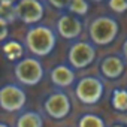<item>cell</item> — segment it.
<instances>
[{
	"instance_id": "6da1fadb",
	"label": "cell",
	"mask_w": 127,
	"mask_h": 127,
	"mask_svg": "<svg viewBox=\"0 0 127 127\" xmlns=\"http://www.w3.org/2000/svg\"><path fill=\"white\" fill-rule=\"evenodd\" d=\"M57 32L45 24H37L29 27L24 37L26 49L32 54V57L42 58L49 55L57 45Z\"/></svg>"
},
{
	"instance_id": "7a4b0ae2",
	"label": "cell",
	"mask_w": 127,
	"mask_h": 127,
	"mask_svg": "<svg viewBox=\"0 0 127 127\" xmlns=\"http://www.w3.org/2000/svg\"><path fill=\"white\" fill-rule=\"evenodd\" d=\"M120 34V23L115 17L100 15L90 21L88 24V36L90 42L96 46L111 45Z\"/></svg>"
},
{
	"instance_id": "3957f363",
	"label": "cell",
	"mask_w": 127,
	"mask_h": 127,
	"mask_svg": "<svg viewBox=\"0 0 127 127\" xmlns=\"http://www.w3.org/2000/svg\"><path fill=\"white\" fill-rule=\"evenodd\" d=\"M75 97L79 103L85 106L97 105L105 96V82L100 76L96 75H85L79 78L73 87Z\"/></svg>"
},
{
	"instance_id": "277c9868",
	"label": "cell",
	"mask_w": 127,
	"mask_h": 127,
	"mask_svg": "<svg viewBox=\"0 0 127 127\" xmlns=\"http://www.w3.org/2000/svg\"><path fill=\"white\" fill-rule=\"evenodd\" d=\"M14 75L20 85L24 87H34L37 85L43 76L45 69L42 63L36 57H24L23 60L17 61L14 64Z\"/></svg>"
},
{
	"instance_id": "5b68a950",
	"label": "cell",
	"mask_w": 127,
	"mask_h": 127,
	"mask_svg": "<svg viewBox=\"0 0 127 127\" xmlns=\"http://www.w3.org/2000/svg\"><path fill=\"white\" fill-rule=\"evenodd\" d=\"M97 57V46L90 40H75L67 49V63L75 70L91 66Z\"/></svg>"
},
{
	"instance_id": "8992f818",
	"label": "cell",
	"mask_w": 127,
	"mask_h": 127,
	"mask_svg": "<svg viewBox=\"0 0 127 127\" xmlns=\"http://www.w3.org/2000/svg\"><path fill=\"white\" fill-rule=\"evenodd\" d=\"M42 108L49 118L60 121L69 117V114L72 112V100L66 91L57 88L43 99Z\"/></svg>"
},
{
	"instance_id": "52a82bcc",
	"label": "cell",
	"mask_w": 127,
	"mask_h": 127,
	"mask_svg": "<svg viewBox=\"0 0 127 127\" xmlns=\"http://www.w3.org/2000/svg\"><path fill=\"white\" fill-rule=\"evenodd\" d=\"M27 103L26 90L15 82H8L0 88V108L3 112L14 114L24 109Z\"/></svg>"
},
{
	"instance_id": "ba28073f",
	"label": "cell",
	"mask_w": 127,
	"mask_h": 127,
	"mask_svg": "<svg viewBox=\"0 0 127 127\" xmlns=\"http://www.w3.org/2000/svg\"><path fill=\"white\" fill-rule=\"evenodd\" d=\"M45 3L40 0H18L15 3L17 20L26 26H37L45 17Z\"/></svg>"
},
{
	"instance_id": "9c48e42d",
	"label": "cell",
	"mask_w": 127,
	"mask_h": 127,
	"mask_svg": "<svg viewBox=\"0 0 127 127\" xmlns=\"http://www.w3.org/2000/svg\"><path fill=\"white\" fill-rule=\"evenodd\" d=\"M55 32L61 39L75 42L81 37L84 32V23L79 17L70 12H63L55 21Z\"/></svg>"
},
{
	"instance_id": "30bf717a",
	"label": "cell",
	"mask_w": 127,
	"mask_h": 127,
	"mask_svg": "<svg viewBox=\"0 0 127 127\" xmlns=\"http://www.w3.org/2000/svg\"><path fill=\"white\" fill-rule=\"evenodd\" d=\"M126 63L127 61L123 55H118V54L105 55L99 63V72L105 79L115 81L123 76L126 70Z\"/></svg>"
},
{
	"instance_id": "8fae6325",
	"label": "cell",
	"mask_w": 127,
	"mask_h": 127,
	"mask_svg": "<svg viewBox=\"0 0 127 127\" xmlns=\"http://www.w3.org/2000/svg\"><path fill=\"white\" fill-rule=\"evenodd\" d=\"M49 81L58 90H64L67 87H75L76 84V73L75 69L69 64H57L49 70Z\"/></svg>"
},
{
	"instance_id": "7c38bea8",
	"label": "cell",
	"mask_w": 127,
	"mask_h": 127,
	"mask_svg": "<svg viewBox=\"0 0 127 127\" xmlns=\"http://www.w3.org/2000/svg\"><path fill=\"white\" fill-rule=\"evenodd\" d=\"M15 127H43V118L37 111H23L15 121Z\"/></svg>"
},
{
	"instance_id": "4fadbf2b",
	"label": "cell",
	"mask_w": 127,
	"mask_h": 127,
	"mask_svg": "<svg viewBox=\"0 0 127 127\" xmlns=\"http://www.w3.org/2000/svg\"><path fill=\"white\" fill-rule=\"evenodd\" d=\"M24 48H26L24 43H21L18 40H14V39L3 42V52H5L6 58L9 61H14V63L24 58L23 57L24 55Z\"/></svg>"
},
{
	"instance_id": "5bb4252c",
	"label": "cell",
	"mask_w": 127,
	"mask_h": 127,
	"mask_svg": "<svg viewBox=\"0 0 127 127\" xmlns=\"http://www.w3.org/2000/svg\"><path fill=\"white\" fill-rule=\"evenodd\" d=\"M111 105L117 112H127V90L114 88L111 93Z\"/></svg>"
},
{
	"instance_id": "9a60e30c",
	"label": "cell",
	"mask_w": 127,
	"mask_h": 127,
	"mask_svg": "<svg viewBox=\"0 0 127 127\" xmlns=\"http://www.w3.org/2000/svg\"><path fill=\"white\" fill-rule=\"evenodd\" d=\"M78 127H106V121L99 114L85 112L78 118Z\"/></svg>"
},
{
	"instance_id": "2e32d148",
	"label": "cell",
	"mask_w": 127,
	"mask_h": 127,
	"mask_svg": "<svg viewBox=\"0 0 127 127\" xmlns=\"http://www.w3.org/2000/svg\"><path fill=\"white\" fill-rule=\"evenodd\" d=\"M90 11V0H72L66 12H70L76 17H85Z\"/></svg>"
},
{
	"instance_id": "e0dca14e",
	"label": "cell",
	"mask_w": 127,
	"mask_h": 127,
	"mask_svg": "<svg viewBox=\"0 0 127 127\" xmlns=\"http://www.w3.org/2000/svg\"><path fill=\"white\" fill-rule=\"evenodd\" d=\"M0 18L5 20L8 24H12L17 20L15 5H0Z\"/></svg>"
},
{
	"instance_id": "ac0fdd59",
	"label": "cell",
	"mask_w": 127,
	"mask_h": 127,
	"mask_svg": "<svg viewBox=\"0 0 127 127\" xmlns=\"http://www.w3.org/2000/svg\"><path fill=\"white\" fill-rule=\"evenodd\" d=\"M108 8L114 14L127 12V0H108Z\"/></svg>"
},
{
	"instance_id": "d6986e66",
	"label": "cell",
	"mask_w": 127,
	"mask_h": 127,
	"mask_svg": "<svg viewBox=\"0 0 127 127\" xmlns=\"http://www.w3.org/2000/svg\"><path fill=\"white\" fill-rule=\"evenodd\" d=\"M48 5L52 6L54 9H58V11H67L69 5L72 0H46Z\"/></svg>"
},
{
	"instance_id": "ffe728a7",
	"label": "cell",
	"mask_w": 127,
	"mask_h": 127,
	"mask_svg": "<svg viewBox=\"0 0 127 127\" xmlns=\"http://www.w3.org/2000/svg\"><path fill=\"white\" fill-rule=\"evenodd\" d=\"M0 29H2V34H0V40L2 42H6L8 39V33H9V24L0 18Z\"/></svg>"
},
{
	"instance_id": "44dd1931",
	"label": "cell",
	"mask_w": 127,
	"mask_h": 127,
	"mask_svg": "<svg viewBox=\"0 0 127 127\" xmlns=\"http://www.w3.org/2000/svg\"><path fill=\"white\" fill-rule=\"evenodd\" d=\"M121 55L126 58V61H127V39L123 42V46H121Z\"/></svg>"
},
{
	"instance_id": "7402d4cb",
	"label": "cell",
	"mask_w": 127,
	"mask_h": 127,
	"mask_svg": "<svg viewBox=\"0 0 127 127\" xmlns=\"http://www.w3.org/2000/svg\"><path fill=\"white\" fill-rule=\"evenodd\" d=\"M18 0H0V5H15Z\"/></svg>"
},
{
	"instance_id": "603a6c76",
	"label": "cell",
	"mask_w": 127,
	"mask_h": 127,
	"mask_svg": "<svg viewBox=\"0 0 127 127\" xmlns=\"http://www.w3.org/2000/svg\"><path fill=\"white\" fill-rule=\"evenodd\" d=\"M109 127H127L126 124H123V123H114L112 126H109Z\"/></svg>"
},
{
	"instance_id": "cb8c5ba5",
	"label": "cell",
	"mask_w": 127,
	"mask_h": 127,
	"mask_svg": "<svg viewBox=\"0 0 127 127\" xmlns=\"http://www.w3.org/2000/svg\"><path fill=\"white\" fill-rule=\"evenodd\" d=\"M0 127H11L8 123H5V121H2V123H0Z\"/></svg>"
},
{
	"instance_id": "d4e9b609",
	"label": "cell",
	"mask_w": 127,
	"mask_h": 127,
	"mask_svg": "<svg viewBox=\"0 0 127 127\" xmlns=\"http://www.w3.org/2000/svg\"><path fill=\"white\" fill-rule=\"evenodd\" d=\"M90 2H94V3H102V2H105V0H90Z\"/></svg>"
}]
</instances>
